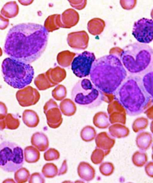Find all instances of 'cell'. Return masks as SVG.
Masks as SVG:
<instances>
[{
	"label": "cell",
	"mask_w": 153,
	"mask_h": 183,
	"mask_svg": "<svg viewBox=\"0 0 153 183\" xmlns=\"http://www.w3.org/2000/svg\"><path fill=\"white\" fill-rule=\"evenodd\" d=\"M48 33L43 26L34 23L15 25L7 34L4 53L10 57L29 64L37 59L45 48Z\"/></svg>",
	"instance_id": "cell-1"
},
{
	"label": "cell",
	"mask_w": 153,
	"mask_h": 183,
	"mask_svg": "<svg viewBox=\"0 0 153 183\" xmlns=\"http://www.w3.org/2000/svg\"><path fill=\"white\" fill-rule=\"evenodd\" d=\"M89 75L96 88L110 94H113L125 80L127 72L118 57L110 54L95 60Z\"/></svg>",
	"instance_id": "cell-2"
},
{
	"label": "cell",
	"mask_w": 153,
	"mask_h": 183,
	"mask_svg": "<svg viewBox=\"0 0 153 183\" xmlns=\"http://www.w3.org/2000/svg\"><path fill=\"white\" fill-rule=\"evenodd\" d=\"M113 94L131 116L141 113L152 98L144 89L141 77L135 74L127 76Z\"/></svg>",
	"instance_id": "cell-3"
},
{
	"label": "cell",
	"mask_w": 153,
	"mask_h": 183,
	"mask_svg": "<svg viewBox=\"0 0 153 183\" xmlns=\"http://www.w3.org/2000/svg\"><path fill=\"white\" fill-rule=\"evenodd\" d=\"M152 56V49L149 45L139 42L126 46L120 55V60L126 69L135 75L148 68Z\"/></svg>",
	"instance_id": "cell-4"
},
{
	"label": "cell",
	"mask_w": 153,
	"mask_h": 183,
	"mask_svg": "<svg viewBox=\"0 0 153 183\" xmlns=\"http://www.w3.org/2000/svg\"><path fill=\"white\" fill-rule=\"evenodd\" d=\"M1 70L5 81L11 87L19 89L30 84L34 75L33 68L29 64L10 57L4 60Z\"/></svg>",
	"instance_id": "cell-5"
},
{
	"label": "cell",
	"mask_w": 153,
	"mask_h": 183,
	"mask_svg": "<svg viewBox=\"0 0 153 183\" xmlns=\"http://www.w3.org/2000/svg\"><path fill=\"white\" fill-rule=\"evenodd\" d=\"M88 79L79 80L71 92L72 99L79 105L88 108L99 105L102 102V93Z\"/></svg>",
	"instance_id": "cell-6"
},
{
	"label": "cell",
	"mask_w": 153,
	"mask_h": 183,
	"mask_svg": "<svg viewBox=\"0 0 153 183\" xmlns=\"http://www.w3.org/2000/svg\"><path fill=\"white\" fill-rule=\"evenodd\" d=\"M23 150L17 144L5 141L0 144V168L8 172H13L23 164Z\"/></svg>",
	"instance_id": "cell-7"
},
{
	"label": "cell",
	"mask_w": 153,
	"mask_h": 183,
	"mask_svg": "<svg viewBox=\"0 0 153 183\" xmlns=\"http://www.w3.org/2000/svg\"><path fill=\"white\" fill-rule=\"evenodd\" d=\"M96 60L94 54L85 51L73 59L71 64V69L77 77L82 78L89 76L92 65Z\"/></svg>",
	"instance_id": "cell-8"
},
{
	"label": "cell",
	"mask_w": 153,
	"mask_h": 183,
	"mask_svg": "<svg viewBox=\"0 0 153 183\" xmlns=\"http://www.w3.org/2000/svg\"><path fill=\"white\" fill-rule=\"evenodd\" d=\"M153 30L152 19L143 18L134 23L132 34L139 42L147 44L153 40Z\"/></svg>",
	"instance_id": "cell-9"
},
{
	"label": "cell",
	"mask_w": 153,
	"mask_h": 183,
	"mask_svg": "<svg viewBox=\"0 0 153 183\" xmlns=\"http://www.w3.org/2000/svg\"><path fill=\"white\" fill-rule=\"evenodd\" d=\"M43 109L48 126L53 129L59 127L62 123L63 118L57 103L51 99L45 103Z\"/></svg>",
	"instance_id": "cell-10"
},
{
	"label": "cell",
	"mask_w": 153,
	"mask_h": 183,
	"mask_svg": "<svg viewBox=\"0 0 153 183\" xmlns=\"http://www.w3.org/2000/svg\"><path fill=\"white\" fill-rule=\"evenodd\" d=\"M97 147L103 150L105 155L108 154L115 143V139L111 137L106 132L98 134L95 138Z\"/></svg>",
	"instance_id": "cell-11"
},
{
	"label": "cell",
	"mask_w": 153,
	"mask_h": 183,
	"mask_svg": "<svg viewBox=\"0 0 153 183\" xmlns=\"http://www.w3.org/2000/svg\"><path fill=\"white\" fill-rule=\"evenodd\" d=\"M45 74L53 87L61 82L65 78L66 75L65 70L59 66L50 68Z\"/></svg>",
	"instance_id": "cell-12"
},
{
	"label": "cell",
	"mask_w": 153,
	"mask_h": 183,
	"mask_svg": "<svg viewBox=\"0 0 153 183\" xmlns=\"http://www.w3.org/2000/svg\"><path fill=\"white\" fill-rule=\"evenodd\" d=\"M77 170L79 177L84 180L89 182L94 178L95 174V170L87 162L84 161L80 162Z\"/></svg>",
	"instance_id": "cell-13"
},
{
	"label": "cell",
	"mask_w": 153,
	"mask_h": 183,
	"mask_svg": "<svg viewBox=\"0 0 153 183\" xmlns=\"http://www.w3.org/2000/svg\"><path fill=\"white\" fill-rule=\"evenodd\" d=\"M31 142L32 145L41 152L47 150L49 145L47 137L44 133L39 132L33 135L31 137Z\"/></svg>",
	"instance_id": "cell-14"
},
{
	"label": "cell",
	"mask_w": 153,
	"mask_h": 183,
	"mask_svg": "<svg viewBox=\"0 0 153 183\" xmlns=\"http://www.w3.org/2000/svg\"><path fill=\"white\" fill-rule=\"evenodd\" d=\"M105 21L98 18L91 20L88 24V29L89 32L94 35L100 34L103 31L105 27Z\"/></svg>",
	"instance_id": "cell-15"
},
{
	"label": "cell",
	"mask_w": 153,
	"mask_h": 183,
	"mask_svg": "<svg viewBox=\"0 0 153 183\" xmlns=\"http://www.w3.org/2000/svg\"><path fill=\"white\" fill-rule=\"evenodd\" d=\"M152 142V136L149 132H143L137 135L136 143L137 147L141 150L145 151L150 147Z\"/></svg>",
	"instance_id": "cell-16"
},
{
	"label": "cell",
	"mask_w": 153,
	"mask_h": 183,
	"mask_svg": "<svg viewBox=\"0 0 153 183\" xmlns=\"http://www.w3.org/2000/svg\"><path fill=\"white\" fill-rule=\"evenodd\" d=\"M19 11L18 5L16 1H10L6 3L2 7L1 14L5 17L11 18L16 17Z\"/></svg>",
	"instance_id": "cell-17"
},
{
	"label": "cell",
	"mask_w": 153,
	"mask_h": 183,
	"mask_svg": "<svg viewBox=\"0 0 153 183\" xmlns=\"http://www.w3.org/2000/svg\"><path fill=\"white\" fill-rule=\"evenodd\" d=\"M59 108L62 114L64 115L70 116L74 115L76 110V105L70 99L66 98L60 103Z\"/></svg>",
	"instance_id": "cell-18"
},
{
	"label": "cell",
	"mask_w": 153,
	"mask_h": 183,
	"mask_svg": "<svg viewBox=\"0 0 153 183\" xmlns=\"http://www.w3.org/2000/svg\"><path fill=\"white\" fill-rule=\"evenodd\" d=\"M25 161L29 163L37 162L39 159L40 153L35 147L31 146H27L24 150Z\"/></svg>",
	"instance_id": "cell-19"
},
{
	"label": "cell",
	"mask_w": 153,
	"mask_h": 183,
	"mask_svg": "<svg viewBox=\"0 0 153 183\" xmlns=\"http://www.w3.org/2000/svg\"><path fill=\"white\" fill-rule=\"evenodd\" d=\"M108 130L111 135L117 138L125 137L129 133V130L128 128L120 124L111 126L109 128Z\"/></svg>",
	"instance_id": "cell-20"
},
{
	"label": "cell",
	"mask_w": 153,
	"mask_h": 183,
	"mask_svg": "<svg viewBox=\"0 0 153 183\" xmlns=\"http://www.w3.org/2000/svg\"><path fill=\"white\" fill-rule=\"evenodd\" d=\"M144 75L141 78L143 86L151 97H153V75L152 70L145 71Z\"/></svg>",
	"instance_id": "cell-21"
},
{
	"label": "cell",
	"mask_w": 153,
	"mask_h": 183,
	"mask_svg": "<svg viewBox=\"0 0 153 183\" xmlns=\"http://www.w3.org/2000/svg\"><path fill=\"white\" fill-rule=\"evenodd\" d=\"M23 120L25 124L30 128L36 127L39 121V117L36 113L32 110L29 111L24 114Z\"/></svg>",
	"instance_id": "cell-22"
},
{
	"label": "cell",
	"mask_w": 153,
	"mask_h": 183,
	"mask_svg": "<svg viewBox=\"0 0 153 183\" xmlns=\"http://www.w3.org/2000/svg\"><path fill=\"white\" fill-rule=\"evenodd\" d=\"M34 83L39 90H44L53 87L46 77L45 73L39 74L34 80Z\"/></svg>",
	"instance_id": "cell-23"
},
{
	"label": "cell",
	"mask_w": 153,
	"mask_h": 183,
	"mask_svg": "<svg viewBox=\"0 0 153 183\" xmlns=\"http://www.w3.org/2000/svg\"><path fill=\"white\" fill-rule=\"evenodd\" d=\"M30 173L29 170L24 167H20L16 170L14 173V179L18 183H25L29 179Z\"/></svg>",
	"instance_id": "cell-24"
},
{
	"label": "cell",
	"mask_w": 153,
	"mask_h": 183,
	"mask_svg": "<svg viewBox=\"0 0 153 183\" xmlns=\"http://www.w3.org/2000/svg\"><path fill=\"white\" fill-rule=\"evenodd\" d=\"M96 132L94 128L90 126H86L81 130L80 136L82 139L85 142L93 140L96 137Z\"/></svg>",
	"instance_id": "cell-25"
},
{
	"label": "cell",
	"mask_w": 153,
	"mask_h": 183,
	"mask_svg": "<svg viewBox=\"0 0 153 183\" xmlns=\"http://www.w3.org/2000/svg\"><path fill=\"white\" fill-rule=\"evenodd\" d=\"M42 172L46 178H53L56 176L58 173L57 166L53 163H47L42 167Z\"/></svg>",
	"instance_id": "cell-26"
},
{
	"label": "cell",
	"mask_w": 153,
	"mask_h": 183,
	"mask_svg": "<svg viewBox=\"0 0 153 183\" xmlns=\"http://www.w3.org/2000/svg\"><path fill=\"white\" fill-rule=\"evenodd\" d=\"M147 161V156L146 154L142 151L136 152L132 157V161L133 164L136 166L142 167Z\"/></svg>",
	"instance_id": "cell-27"
},
{
	"label": "cell",
	"mask_w": 153,
	"mask_h": 183,
	"mask_svg": "<svg viewBox=\"0 0 153 183\" xmlns=\"http://www.w3.org/2000/svg\"><path fill=\"white\" fill-rule=\"evenodd\" d=\"M52 95L55 100L61 101L66 96V89L64 86L59 85L52 90Z\"/></svg>",
	"instance_id": "cell-28"
},
{
	"label": "cell",
	"mask_w": 153,
	"mask_h": 183,
	"mask_svg": "<svg viewBox=\"0 0 153 183\" xmlns=\"http://www.w3.org/2000/svg\"><path fill=\"white\" fill-rule=\"evenodd\" d=\"M105 156L103 150L97 147L92 152L91 159L93 163L97 164L101 163Z\"/></svg>",
	"instance_id": "cell-29"
},
{
	"label": "cell",
	"mask_w": 153,
	"mask_h": 183,
	"mask_svg": "<svg viewBox=\"0 0 153 183\" xmlns=\"http://www.w3.org/2000/svg\"><path fill=\"white\" fill-rule=\"evenodd\" d=\"M99 170L102 175L107 176L111 175L113 173L114 167L112 163L105 162L102 163L100 165Z\"/></svg>",
	"instance_id": "cell-30"
},
{
	"label": "cell",
	"mask_w": 153,
	"mask_h": 183,
	"mask_svg": "<svg viewBox=\"0 0 153 183\" xmlns=\"http://www.w3.org/2000/svg\"><path fill=\"white\" fill-rule=\"evenodd\" d=\"M44 159L46 161H52L59 159L60 157L59 152L53 148H50L44 153Z\"/></svg>",
	"instance_id": "cell-31"
},
{
	"label": "cell",
	"mask_w": 153,
	"mask_h": 183,
	"mask_svg": "<svg viewBox=\"0 0 153 183\" xmlns=\"http://www.w3.org/2000/svg\"><path fill=\"white\" fill-rule=\"evenodd\" d=\"M147 121L143 120H139L134 123L132 129L135 132H138L145 129L147 126Z\"/></svg>",
	"instance_id": "cell-32"
},
{
	"label": "cell",
	"mask_w": 153,
	"mask_h": 183,
	"mask_svg": "<svg viewBox=\"0 0 153 183\" xmlns=\"http://www.w3.org/2000/svg\"><path fill=\"white\" fill-rule=\"evenodd\" d=\"M94 123L96 127L100 129L106 128L109 126V123L107 119L104 117H99L95 118L94 120Z\"/></svg>",
	"instance_id": "cell-33"
},
{
	"label": "cell",
	"mask_w": 153,
	"mask_h": 183,
	"mask_svg": "<svg viewBox=\"0 0 153 183\" xmlns=\"http://www.w3.org/2000/svg\"><path fill=\"white\" fill-rule=\"evenodd\" d=\"M28 182L29 183H43L45 182V179L40 173H34L30 176Z\"/></svg>",
	"instance_id": "cell-34"
},
{
	"label": "cell",
	"mask_w": 153,
	"mask_h": 183,
	"mask_svg": "<svg viewBox=\"0 0 153 183\" xmlns=\"http://www.w3.org/2000/svg\"><path fill=\"white\" fill-rule=\"evenodd\" d=\"M152 161L148 162L145 166V170L147 175L149 177H153V164Z\"/></svg>",
	"instance_id": "cell-35"
},
{
	"label": "cell",
	"mask_w": 153,
	"mask_h": 183,
	"mask_svg": "<svg viewBox=\"0 0 153 183\" xmlns=\"http://www.w3.org/2000/svg\"><path fill=\"white\" fill-rule=\"evenodd\" d=\"M9 24V19L4 17L0 14V29H5L8 27Z\"/></svg>",
	"instance_id": "cell-36"
},
{
	"label": "cell",
	"mask_w": 153,
	"mask_h": 183,
	"mask_svg": "<svg viewBox=\"0 0 153 183\" xmlns=\"http://www.w3.org/2000/svg\"><path fill=\"white\" fill-rule=\"evenodd\" d=\"M68 167L66 160H65L63 161L62 166L59 170L58 176L62 175L65 173L67 171Z\"/></svg>",
	"instance_id": "cell-37"
},
{
	"label": "cell",
	"mask_w": 153,
	"mask_h": 183,
	"mask_svg": "<svg viewBox=\"0 0 153 183\" xmlns=\"http://www.w3.org/2000/svg\"><path fill=\"white\" fill-rule=\"evenodd\" d=\"M2 51L1 49V48L0 47V56H1L2 55Z\"/></svg>",
	"instance_id": "cell-38"
}]
</instances>
